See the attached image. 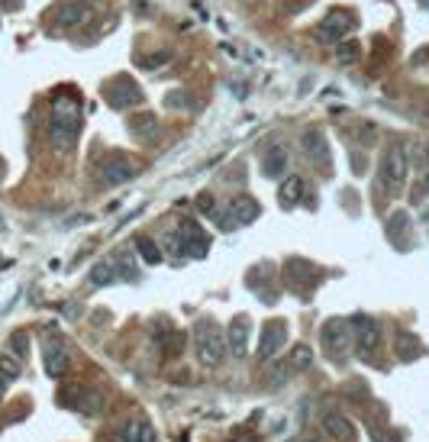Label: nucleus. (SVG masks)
Here are the masks:
<instances>
[{
    "instance_id": "1",
    "label": "nucleus",
    "mask_w": 429,
    "mask_h": 442,
    "mask_svg": "<svg viewBox=\"0 0 429 442\" xmlns=\"http://www.w3.org/2000/svg\"><path fill=\"white\" fill-rule=\"evenodd\" d=\"M194 352H197V362L204 368H216L223 362L226 339H223V329L210 317L197 320V326H194Z\"/></svg>"
},
{
    "instance_id": "2",
    "label": "nucleus",
    "mask_w": 429,
    "mask_h": 442,
    "mask_svg": "<svg viewBox=\"0 0 429 442\" xmlns=\"http://www.w3.org/2000/svg\"><path fill=\"white\" fill-rule=\"evenodd\" d=\"M320 343H323L326 359L342 365V362L349 359V352H352V326H349V320H345V317L326 320L320 329Z\"/></svg>"
},
{
    "instance_id": "3",
    "label": "nucleus",
    "mask_w": 429,
    "mask_h": 442,
    "mask_svg": "<svg viewBox=\"0 0 429 442\" xmlns=\"http://www.w3.org/2000/svg\"><path fill=\"white\" fill-rule=\"evenodd\" d=\"M77 130H81V110H77L75 100L58 97L52 110V142L55 149H68L75 142Z\"/></svg>"
},
{
    "instance_id": "4",
    "label": "nucleus",
    "mask_w": 429,
    "mask_h": 442,
    "mask_svg": "<svg viewBox=\"0 0 429 442\" xmlns=\"http://www.w3.org/2000/svg\"><path fill=\"white\" fill-rule=\"evenodd\" d=\"M349 326H352L355 352H359L365 362H375L378 349H381V323H378L375 317H368V313H355L352 320H349Z\"/></svg>"
},
{
    "instance_id": "5",
    "label": "nucleus",
    "mask_w": 429,
    "mask_h": 442,
    "mask_svg": "<svg viewBox=\"0 0 429 442\" xmlns=\"http://www.w3.org/2000/svg\"><path fill=\"white\" fill-rule=\"evenodd\" d=\"M406 171H410V155H406L404 142H391L384 149L381 155V168H378V175H381V184L387 191H400L406 181Z\"/></svg>"
},
{
    "instance_id": "6",
    "label": "nucleus",
    "mask_w": 429,
    "mask_h": 442,
    "mask_svg": "<svg viewBox=\"0 0 429 442\" xmlns=\"http://www.w3.org/2000/svg\"><path fill=\"white\" fill-rule=\"evenodd\" d=\"M139 171H142V161H139L136 155H126V152L110 155V159L100 161V181L110 184V188H120V184L132 181Z\"/></svg>"
},
{
    "instance_id": "7",
    "label": "nucleus",
    "mask_w": 429,
    "mask_h": 442,
    "mask_svg": "<svg viewBox=\"0 0 429 442\" xmlns=\"http://www.w3.org/2000/svg\"><path fill=\"white\" fill-rule=\"evenodd\" d=\"M178 249L187 255V259H204L210 249V236H207V229L200 226L197 220H184L181 226H178Z\"/></svg>"
},
{
    "instance_id": "8",
    "label": "nucleus",
    "mask_w": 429,
    "mask_h": 442,
    "mask_svg": "<svg viewBox=\"0 0 429 442\" xmlns=\"http://www.w3.org/2000/svg\"><path fill=\"white\" fill-rule=\"evenodd\" d=\"M58 404L61 407H71V410H81V413H87V417H94V413H100V407H104V397H100L94 388H85V384H71V388L61 391Z\"/></svg>"
},
{
    "instance_id": "9",
    "label": "nucleus",
    "mask_w": 429,
    "mask_h": 442,
    "mask_svg": "<svg viewBox=\"0 0 429 442\" xmlns=\"http://www.w3.org/2000/svg\"><path fill=\"white\" fill-rule=\"evenodd\" d=\"M42 365H46L49 378H61V374L68 372L71 355H68V345L61 343L58 336H49L46 343H42Z\"/></svg>"
},
{
    "instance_id": "10",
    "label": "nucleus",
    "mask_w": 429,
    "mask_h": 442,
    "mask_svg": "<svg viewBox=\"0 0 429 442\" xmlns=\"http://www.w3.org/2000/svg\"><path fill=\"white\" fill-rule=\"evenodd\" d=\"M104 97H107V104L113 110H126V107L142 104V91H139V84H132V78H120V81L107 84Z\"/></svg>"
},
{
    "instance_id": "11",
    "label": "nucleus",
    "mask_w": 429,
    "mask_h": 442,
    "mask_svg": "<svg viewBox=\"0 0 429 442\" xmlns=\"http://www.w3.org/2000/svg\"><path fill=\"white\" fill-rule=\"evenodd\" d=\"M300 149H304V155L313 161L320 171H326V175L332 171V165H330V142H326V136H323L320 130H306L304 139H300Z\"/></svg>"
},
{
    "instance_id": "12",
    "label": "nucleus",
    "mask_w": 429,
    "mask_h": 442,
    "mask_svg": "<svg viewBox=\"0 0 429 442\" xmlns=\"http://www.w3.org/2000/svg\"><path fill=\"white\" fill-rule=\"evenodd\" d=\"M249 339H252V320L249 317H232L230 326H226V345L236 359H245L249 355Z\"/></svg>"
},
{
    "instance_id": "13",
    "label": "nucleus",
    "mask_w": 429,
    "mask_h": 442,
    "mask_svg": "<svg viewBox=\"0 0 429 442\" xmlns=\"http://www.w3.org/2000/svg\"><path fill=\"white\" fill-rule=\"evenodd\" d=\"M352 16L345 13V10H330L326 13V20L320 23V39L323 42H330V46H336V42H342L349 32H352Z\"/></svg>"
},
{
    "instance_id": "14",
    "label": "nucleus",
    "mask_w": 429,
    "mask_h": 442,
    "mask_svg": "<svg viewBox=\"0 0 429 442\" xmlns=\"http://www.w3.org/2000/svg\"><path fill=\"white\" fill-rule=\"evenodd\" d=\"M284 343H287V326H284L281 320L265 323V329H261V339H259V359L268 362L271 355H278V352H281Z\"/></svg>"
},
{
    "instance_id": "15",
    "label": "nucleus",
    "mask_w": 429,
    "mask_h": 442,
    "mask_svg": "<svg viewBox=\"0 0 429 442\" xmlns=\"http://www.w3.org/2000/svg\"><path fill=\"white\" fill-rule=\"evenodd\" d=\"M320 423H323V429H326V436H332L336 442H355L352 419L342 417L339 410H323L320 413Z\"/></svg>"
},
{
    "instance_id": "16",
    "label": "nucleus",
    "mask_w": 429,
    "mask_h": 442,
    "mask_svg": "<svg viewBox=\"0 0 429 442\" xmlns=\"http://www.w3.org/2000/svg\"><path fill=\"white\" fill-rule=\"evenodd\" d=\"M120 439L123 442H155V426L149 423V419H142V417H132V419L123 423Z\"/></svg>"
},
{
    "instance_id": "17",
    "label": "nucleus",
    "mask_w": 429,
    "mask_h": 442,
    "mask_svg": "<svg viewBox=\"0 0 429 442\" xmlns=\"http://www.w3.org/2000/svg\"><path fill=\"white\" fill-rule=\"evenodd\" d=\"M226 214H230V220H232V226H245V223H252L255 216H259V204H255L252 197H236L230 204V210H226Z\"/></svg>"
},
{
    "instance_id": "18",
    "label": "nucleus",
    "mask_w": 429,
    "mask_h": 442,
    "mask_svg": "<svg viewBox=\"0 0 429 442\" xmlns=\"http://www.w3.org/2000/svg\"><path fill=\"white\" fill-rule=\"evenodd\" d=\"M287 145L284 142H278V145H271L268 152H265V165H261V171H265V178H278V175H284V168H287Z\"/></svg>"
},
{
    "instance_id": "19",
    "label": "nucleus",
    "mask_w": 429,
    "mask_h": 442,
    "mask_svg": "<svg viewBox=\"0 0 429 442\" xmlns=\"http://www.w3.org/2000/svg\"><path fill=\"white\" fill-rule=\"evenodd\" d=\"M287 281H291V288H297V281H300V288H310V284L320 281V271H316L310 262H291V265H287Z\"/></svg>"
},
{
    "instance_id": "20",
    "label": "nucleus",
    "mask_w": 429,
    "mask_h": 442,
    "mask_svg": "<svg viewBox=\"0 0 429 442\" xmlns=\"http://www.w3.org/2000/svg\"><path fill=\"white\" fill-rule=\"evenodd\" d=\"M130 133H132V136H139V139H149V142H155V139H158V120H155L152 113H146V110H142V113H136L130 120Z\"/></svg>"
},
{
    "instance_id": "21",
    "label": "nucleus",
    "mask_w": 429,
    "mask_h": 442,
    "mask_svg": "<svg viewBox=\"0 0 429 442\" xmlns=\"http://www.w3.org/2000/svg\"><path fill=\"white\" fill-rule=\"evenodd\" d=\"M304 188H306L304 178H297V175L287 178V181L281 184V194H278V197H281V207H294V204H297V200L304 197Z\"/></svg>"
},
{
    "instance_id": "22",
    "label": "nucleus",
    "mask_w": 429,
    "mask_h": 442,
    "mask_svg": "<svg viewBox=\"0 0 429 442\" xmlns=\"http://www.w3.org/2000/svg\"><path fill=\"white\" fill-rule=\"evenodd\" d=\"M397 355H400L404 362L420 359V355H423V345L416 343V336H410V333H400V336H397Z\"/></svg>"
},
{
    "instance_id": "23",
    "label": "nucleus",
    "mask_w": 429,
    "mask_h": 442,
    "mask_svg": "<svg viewBox=\"0 0 429 442\" xmlns=\"http://www.w3.org/2000/svg\"><path fill=\"white\" fill-rule=\"evenodd\" d=\"M387 236L394 239V243H400V236H410V216L404 214V210H394L391 220H387Z\"/></svg>"
},
{
    "instance_id": "24",
    "label": "nucleus",
    "mask_w": 429,
    "mask_h": 442,
    "mask_svg": "<svg viewBox=\"0 0 429 442\" xmlns=\"http://www.w3.org/2000/svg\"><path fill=\"white\" fill-rule=\"evenodd\" d=\"M116 281V268L113 262H97V265L91 268V284L94 288H107V284Z\"/></svg>"
},
{
    "instance_id": "25",
    "label": "nucleus",
    "mask_w": 429,
    "mask_h": 442,
    "mask_svg": "<svg viewBox=\"0 0 429 442\" xmlns=\"http://www.w3.org/2000/svg\"><path fill=\"white\" fill-rule=\"evenodd\" d=\"M155 343L161 345V352H165V359H171V355H178V352H181L184 336L178 333V329H165L161 336H155Z\"/></svg>"
},
{
    "instance_id": "26",
    "label": "nucleus",
    "mask_w": 429,
    "mask_h": 442,
    "mask_svg": "<svg viewBox=\"0 0 429 442\" xmlns=\"http://www.w3.org/2000/svg\"><path fill=\"white\" fill-rule=\"evenodd\" d=\"M136 252L142 255V262H146V265H158V262H161V249L155 245V239L139 236L136 239Z\"/></svg>"
},
{
    "instance_id": "27",
    "label": "nucleus",
    "mask_w": 429,
    "mask_h": 442,
    "mask_svg": "<svg viewBox=\"0 0 429 442\" xmlns=\"http://www.w3.org/2000/svg\"><path fill=\"white\" fill-rule=\"evenodd\" d=\"M81 20H85V10L75 7V4L58 10V26H75V23H81Z\"/></svg>"
},
{
    "instance_id": "28",
    "label": "nucleus",
    "mask_w": 429,
    "mask_h": 442,
    "mask_svg": "<svg viewBox=\"0 0 429 442\" xmlns=\"http://www.w3.org/2000/svg\"><path fill=\"white\" fill-rule=\"evenodd\" d=\"M371 442H400V433L387 429L384 423H371Z\"/></svg>"
},
{
    "instance_id": "29",
    "label": "nucleus",
    "mask_w": 429,
    "mask_h": 442,
    "mask_svg": "<svg viewBox=\"0 0 429 442\" xmlns=\"http://www.w3.org/2000/svg\"><path fill=\"white\" fill-rule=\"evenodd\" d=\"M310 365H313V352L306 349V345H297V349L291 352V368L304 372V368H310Z\"/></svg>"
},
{
    "instance_id": "30",
    "label": "nucleus",
    "mask_w": 429,
    "mask_h": 442,
    "mask_svg": "<svg viewBox=\"0 0 429 442\" xmlns=\"http://www.w3.org/2000/svg\"><path fill=\"white\" fill-rule=\"evenodd\" d=\"M0 374L10 378V381H16V378H20V359H16V355H0Z\"/></svg>"
},
{
    "instance_id": "31",
    "label": "nucleus",
    "mask_w": 429,
    "mask_h": 442,
    "mask_svg": "<svg viewBox=\"0 0 429 442\" xmlns=\"http://www.w3.org/2000/svg\"><path fill=\"white\" fill-rule=\"evenodd\" d=\"M10 349H13L16 359L23 362V355H26V333H13V336H10Z\"/></svg>"
},
{
    "instance_id": "32",
    "label": "nucleus",
    "mask_w": 429,
    "mask_h": 442,
    "mask_svg": "<svg viewBox=\"0 0 429 442\" xmlns=\"http://www.w3.org/2000/svg\"><path fill=\"white\" fill-rule=\"evenodd\" d=\"M355 59H359V46H355V42H342V46H339V61L349 65V61H355Z\"/></svg>"
},
{
    "instance_id": "33",
    "label": "nucleus",
    "mask_w": 429,
    "mask_h": 442,
    "mask_svg": "<svg viewBox=\"0 0 429 442\" xmlns=\"http://www.w3.org/2000/svg\"><path fill=\"white\" fill-rule=\"evenodd\" d=\"M168 59H171L168 52H155V55H149V59H142L139 65H142V68H158V65H165Z\"/></svg>"
},
{
    "instance_id": "34",
    "label": "nucleus",
    "mask_w": 429,
    "mask_h": 442,
    "mask_svg": "<svg viewBox=\"0 0 429 442\" xmlns=\"http://www.w3.org/2000/svg\"><path fill=\"white\" fill-rule=\"evenodd\" d=\"M165 104H168V107H187V94L175 91V94H168V97H165Z\"/></svg>"
},
{
    "instance_id": "35",
    "label": "nucleus",
    "mask_w": 429,
    "mask_h": 442,
    "mask_svg": "<svg viewBox=\"0 0 429 442\" xmlns=\"http://www.w3.org/2000/svg\"><path fill=\"white\" fill-rule=\"evenodd\" d=\"M197 207H200V210H207V214H213V197H210V194H204V197L197 200Z\"/></svg>"
},
{
    "instance_id": "36",
    "label": "nucleus",
    "mask_w": 429,
    "mask_h": 442,
    "mask_svg": "<svg viewBox=\"0 0 429 442\" xmlns=\"http://www.w3.org/2000/svg\"><path fill=\"white\" fill-rule=\"evenodd\" d=\"M0 7L4 10H20L23 7V0H0Z\"/></svg>"
},
{
    "instance_id": "37",
    "label": "nucleus",
    "mask_w": 429,
    "mask_h": 442,
    "mask_svg": "<svg viewBox=\"0 0 429 442\" xmlns=\"http://www.w3.org/2000/svg\"><path fill=\"white\" fill-rule=\"evenodd\" d=\"M7 388H10V378H4V374H0V400H4V394H7Z\"/></svg>"
},
{
    "instance_id": "38",
    "label": "nucleus",
    "mask_w": 429,
    "mask_h": 442,
    "mask_svg": "<svg viewBox=\"0 0 429 442\" xmlns=\"http://www.w3.org/2000/svg\"><path fill=\"white\" fill-rule=\"evenodd\" d=\"M294 442H320V439H313V436H300V439H294Z\"/></svg>"
},
{
    "instance_id": "39",
    "label": "nucleus",
    "mask_w": 429,
    "mask_h": 442,
    "mask_svg": "<svg viewBox=\"0 0 429 442\" xmlns=\"http://www.w3.org/2000/svg\"><path fill=\"white\" fill-rule=\"evenodd\" d=\"M423 191L429 194V171H426V178H423Z\"/></svg>"
},
{
    "instance_id": "40",
    "label": "nucleus",
    "mask_w": 429,
    "mask_h": 442,
    "mask_svg": "<svg viewBox=\"0 0 429 442\" xmlns=\"http://www.w3.org/2000/svg\"><path fill=\"white\" fill-rule=\"evenodd\" d=\"M0 178H4V159H0Z\"/></svg>"
}]
</instances>
